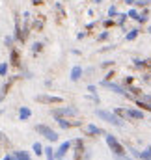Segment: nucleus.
I'll use <instances>...</instances> for the list:
<instances>
[{"mask_svg":"<svg viewBox=\"0 0 151 160\" xmlns=\"http://www.w3.org/2000/svg\"><path fill=\"white\" fill-rule=\"evenodd\" d=\"M69 147H71V143H69V142L62 143V145H60V149L56 151V157H58V158H62V157H64V155H65V153L69 151Z\"/></svg>","mask_w":151,"mask_h":160,"instance_id":"7","label":"nucleus"},{"mask_svg":"<svg viewBox=\"0 0 151 160\" xmlns=\"http://www.w3.org/2000/svg\"><path fill=\"white\" fill-rule=\"evenodd\" d=\"M78 110L76 108H58V110H52V116L54 118H62V116H76Z\"/></svg>","mask_w":151,"mask_h":160,"instance_id":"5","label":"nucleus"},{"mask_svg":"<svg viewBox=\"0 0 151 160\" xmlns=\"http://www.w3.org/2000/svg\"><path fill=\"white\" fill-rule=\"evenodd\" d=\"M127 15H129V17H131V19H134V21H138V19H140V13H138V11H136V9H131V11H129V13H127Z\"/></svg>","mask_w":151,"mask_h":160,"instance_id":"15","label":"nucleus"},{"mask_svg":"<svg viewBox=\"0 0 151 160\" xmlns=\"http://www.w3.org/2000/svg\"><path fill=\"white\" fill-rule=\"evenodd\" d=\"M88 134H103V130L99 127H95V125H90L88 127Z\"/></svg>","mask_w":151,"mask_h":160,"instance_id":"11","label":"nucleus"},{"mask_svg":"<svg viewBox=\"0 0 151 160\" xmlns=\"http://www.w3.org/2000/svg\"><path fill=\"white\" fill-rule=\"evenodd\" d=\"M140 158H144V160H151V147H149V149H146L144 153H140Z\"/></svg>","mask_w":151,"mask_h":160,"instance_id":"14","label":"nucleus"},{"mask_svg":"<svg viewBox=\"0 0 151 160\" xmlns=\"http://www.w3.org/2000/svg\"><path fill=\"white\" fill-rule=\"evenodd\" d=\"M36 130H38L39 134H43L47 140H50V142H56V140H58V134H56L52 128L45 127V125H38V127H36Z\"/></svg>","mask_w":151,"mask_h":160,"instance_id":"3","label":"nucleus"},{"mask_svg":"<svg viewBox=\"0 0 151 160\" xmlns=\"http://www.w3.org/2000/svg\"><path fill=\"white\" fill-rule=\"evenodd\" d=\"M30 114H32V112H30L28 108H21V110H19V118H21V119H28Z\"/></svg>","mask_w":151,"mask_h":160,"instance_id":"10","label":"nucleus"},{"mask_svg":"<svg viewBox=\"0 0 151 160\" xmlns=\"http://www.w3.org/2000/svg\"><path fill=\"white\" fill-rule=\"evenodd\" d=\"M11 62H13V65H19V54H17V50H11Z\"/></svg>","mask_w":151,"mask_h":160,"instance_id":"16","label":"nucleus"},{"mask_svg":"<svg viewBox=\"0 0 151 160\" xmlns=\"http://www.w3.org/2000/svg\"><path fill=\"white\" fill-rule=\"evenodd\" d=\"M86 160H88V158H86Z\"/></svg>","mask_w":151,"mask_h":160,"instance_id":"25","label":"nucleus"},{"mask_svg":"<svg viewBox=\"0 0 151 160\" xmlns=\"http://www.w3.org/2000/svg\"><path fill=\"white\" fill-rule=\"evenodd\" d=\"M114 24V21L112 19H108V21H105V26H107V28H108V26H112Z\"/></svg>","mask_w":151,"mask_h":160,"instance_id":"22","label":"nucleus"},{"mask_svg":"<svg viewBox=\"0 0 151 160\" xmlns=\"http://www.w3.org/2000/svg\"><path fill=\"white\" fill-rule=\"evenodd\" d=\"M36 101L38 102H45V104H60V102H64L62 97H54V95H38Z\"/></svg>","mask_w":151,"mask_h":160,"instance_id":"4","label":"nucleus"},{"mask_svg":"<svg viewBox=\"0 0 151 160\" xmlns=\"http://www.w3.org/2000/svg\"><path fill=\"white\" fill-rule=\"evenodd\" d=\"M127 118H133V119H144V114L140 110H127Z\"/></svg>","mask_w":151,"mask_h":160,"instance_id":"8","label":"nucleus"},{"mask_svg":"<svg viewBox=\"0 0 151 160\" xmlns=\"http://www.w3.org/2000/svg\"><path fill=\"white\" fill-rule=\"evenodd\" d=\"M43 147H41V143H34V151H36V155H41L43 151H41Z\"/></svg>","mask_w":151,"mask_h":160,"instance_id":"19","label":"nucleus"},{"mask_svg":"<svg viewBox=\"0 0 151 160\" xmlns=\"http://www.w3.org/2000/svg\"><path fill=\"white\" fill-rule=\"evenodd\" d=\"M80 75H82V67L75 65V67H73V71H71V80H73V82H76V80L80 78Z\"/></svg>","mask_w":151,"mask_h":160,"instance_id":"9","label":"nucleus"},{"mask_svg":"<svg viewBox=\"0 0 151 160\" xmlns=\"http://www.w3.org/2000/svg\"><path fill=\"white\" fill-rule=\"evenodd\" d=\"M45 153H47V158L52 160V157H54V155H52V147H45Z\"/></svg>","mask_w":151,"mask_h":160,"instance_id":"18","label":"nucleus"},{"mask_svg":"<svg viewBox=\"0 0 151 160\" xmlns=\"http://www.w3.org/2000/svg\"><path fill=\"white\" fill-rule=\"evenodd\" d=\"M36 50H41V43H36V45H34V52H36Z\"/></svg>","mask_w":151,"mask_h":160,"instance_id":"23","label":"nucleus"},{"mask_svg":"<svg viewBox=\"0 0 151 160\" xmlns=\"http://www.w3.org/2000/svg\"><path fill=\"white\" fill-rule=\"evenodd\" d=\"M108 15H110V17H114V15H117V9H116V6H112V8L108 9Z\"/></svg>","mask_w":151,"mask_h":160,"instance_id":"20","label":"nucleus"},{"mask_svg":"<svg viewBox=\"0 0 151 160\" xmlns=\"http://www.w3.org/2000/svg\"><path fill=\"white\" fill-rule=\"evenodd\" d=\"M149 30H151V28H149Z\"/></svg>","mask_w":151,"mask_h":160,"instance_id":"26","label":"nucleus"},{"mask_svg":"<svg viewBox=\"0 0 151 160\" xmlns=\"http://www.w3.org/2000/svg\"><path fill=\"white\" fill-rule=\"evenodd\" d=\"M6 73H8V63H0V75L4 77Z\"/></svg>","mask_w":151,"mask_h":160,"instance_id":"17","label":"nucleus"},{"mask_svg":"<svg viewBox=\"0 0 151 160\" xmlns=\"http://www.w3.org/2000/svg\"><path fill=\"white\" fill-rule=\"evenodd\" d=\"M107 143H108V147L112 149L114 153L117 155V157H121V155H125V149H123V145L114 138L112 134H107Z\"/></svg>","mask_w":151,"mask_h":160,"instance_id":"2","label":"nucleus"},{"mask_svg":"<svg viewBox=\"0 0 151 160\" xmlns=\"http://www.w3.org/2000/svg\"><path fill=\"white\" fill-rule=\"evenodd\" d=\"M97 116L101 118V119L108 121V123H112L116 127H123V121L119 119L116 114H110V112H107V110H97Z\"/></svg>","mask_w":151,"mask_h":160,"instance_id":"1","label":"nucleus"},{"mask_svg":"<svg viewBox=\"0 0 151 160\" xmlns=\"http://www.w3.org/2000/svg\"><path fill=\"white\" fill-rule=\"evenodd\" d=\"M125 2H127V4H134V0H125Z\"/></svg>","mask_w":151,"mask_h":160,"instance_id":"24","label":"nucleus"},{"mask_svg":"<svg viewBox=\"0 0 151 160\" xmlns=\"http://www.w3.org/2000/svg\"><path fill=\"white\" fill-rule=\"evenodd\" d=\"M103 86H107V88H110L112 91L116 93H119V95H127V91L121 88V86H117V84H112V82H103Z\"/></svg>","mask_w":151,"mask_h":160,"instance_id":"6","label":"nucleus"},{"mask_svg":"<svg viewBox=\"0 0 151 160\" xmlns=\"http://www.w3.org/2000/svg\"><path fill=\"white\" fill-rule=\"evenodd\" d=\"M107 38H108V32H103V34H101V36H99L97 39H99V41H105Z\"/></svg>","mask_w":151,"mask_h":160,"instance_id":"21","label":"nucleus"},{"mask_svg":"<svg viewBox=\"0 0 151 160\" xmlns=\"http://www.w3.org/2000/svg\"><path fill=\"white\" fill-rule=\"evenodd\" d=\"M136 36H138V30H131V32L127 34V41H134Z\"/></svg>","mask_w":151,"mask_h":160,"instance_id":"13","label":"nucleus"},{"mask_svg":"<svg viewBox=\"0 0 151 160\" xmlns=\"http://www.w3.org/2000/svg\"><path fill=\"white\" fill-rule=\"evenodd\" d=\"M17 160H30V157H28V153L26 151H17Z\"/></svg>","mask_w":151,"mask_h":160,"instance_id":"12","label":"nucleus"}]
</instances>
